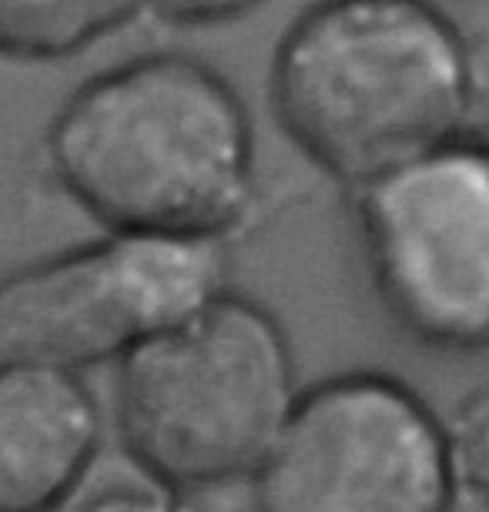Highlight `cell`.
Masks as SVG:
<instances>
[{
    "instance_id": "cell-1",
    "label": "cell",
    "mask_w": 489,
    "mask_h": 512,
    "mask_svg": "<svg viewBox=\"0 0 489 512\" xmlns=\"http://www.w3.org/2000/svg\"><path fill=\"white\" fill-rule=\"evenodd\" d=\"M41 158L74 208L121 235L225 245L258 208L252 111L215 64L185 51L81 81L47 121Z\"/></svg>"
},
{
    "instance_id": "cell-2",
    "label": "cell",
    "mask_w": 489,
    "mask_h": 512,
    "mask_svg": "<svg viewBox=\"0 0 489 512\" xmlns=\"http://www.w3.org/2000/svg\"><path fill=\"white\" fill-rule=\"evenodd\" d=\"M268 108L349 191L466 134L469 88L446 0H312L268 61Z\"/></svg>"
},
{
    "instance_id": "cell-3",
    "label": "cell",
    "mask_w": 489,
    "mask_h": 512,
    "mask_svg": "<svg viewBox=\"0 0 489 512\" xmlns=\"http://www.w3.org/2000/svg\"><path fill=\"white\" fill-rule=\"evenodd\" d=\"M299 395L285 325L228 285L114 362L111 429L141 476L205 496L252 482Z\"/></svg>"
},
{
    "instance_id": "cell-4",
    "label": "cell",
    "mask_w": 489,
    "mask_h": 512,
    "mask_svg": "<svg viewBox=\"0 0 489 512\" xmlns=\"http://www.w3.org/2000/svg\"><path fill=\"white\" fill-rule=\"evenodd\" d=\"M379 308L419 349L489 355V141L456 134L349 188Z\"/></svg>"
},
{
    "instance_id": "cell-5",
    "label": "cell",
    "mask_w": 489,
    "mask_h": 512,
    "mask_svg": "<svg viewBox=\"0 0 489 512\" xmlns=\"http://www.w3.org/2000/svg\"><path fill=\"white\" fill-rule=\"evenodd\" d=\"M255 512H459L446 415L406 379L349 369L302 385L252 476Z\"/></svg>"
},
{
    "instance_id": "cell-6",
    "label": "cell",
    "mask_w": 489,
    "mask_h": 512,
    "mask_svg": "<svg viewBox=\"0 0 489 512\" xmlns=\"http://www.w3.org/2000/svg\"><path fill=\"white\" fill-rule=\"evenodd\" d=\"M222 288V241L101 231L0 278V365H114Z\"/></svg>"
},
{
    "instance_id": "cell-7",
    "label": "cell",
    "mask_w": 489,
    "mask_h": 512,
    "mask_svg": "<svg viewBox=\"0 0 489 512\" xmlns=\"http://www.w3.org/2000/svg\"><path fill=\"white\" fill-rule=\"evenodd\" d=\"M108 412L84 372L0 365V512H61L84 492Z\"/></svg>"
},
{
    "instance_id": "cell-8",
    "label": "cell",
    "mask_w": 489,
    "mask_h": 512,
    "mask_svg": "<svg viewBox=\"0 0 489 512\" xmlns=\"http://www.w3.org/2000/svg\"><path fill=\"white\" fill-rule=\"evenodd\" d=\"M148 14V0H0V61H71Z\"/></svg>"
},
{
    "instance_id": "cell-9",
    "label": "cell",
    "mask_w": 489,
    "mask_h": 512,
    "mask_svg": "<svg viewBox=\"0 0 489 512\" xmlns=\"http://www.w3.org/2000/svg\"><path fill=\"white\" fill-rule=\"evenodd\" d=\"M459 512H489V382L469 389L446 415Z\"/></svg>"
},
{
    "instance_id": "cell-10",
    "label": "cell",
    "mask_w": 489,
    "mask_h": 512,
    "mask_svg": "<svg viewBox=\"0 0 489 512\" xmlns=\"http://www.w3.org/2000/svg\"><path fill=\"white\" fill-rule=\"evenodd\" d=\"M466 57L469 121L466 134L489 141V0H446Z\"/></svg>"
},
{
    "instance_id": "cell-11",
    "label": "cell",
    "mask_w": 489,
    "mask_h": 512,
    "mask_svg": "<svg viewBox=\"0 0 489 512\" xmlns=\"http://www.w3.org/2000/svg\"><path fill=\"white\" fill-rule=\"evenodd\" d=\"M61 512H205V506L191 492L141 476L138 482H111V486L81 492Z\"/></svg>"
},
{
    "instance_id": "cell-12",
    "label": "cell",
    "mask_w": 489,
    "mask_h": 512,
    "mask_svg": "<svg viewBox=\"0 0 489 512\" xmlns=\"http://www.w3.org/2000/svg\"><path fill=\"white\" fill-rule=\"evenodd\" d=\"M265 0H148V11L171 27H218L255 14Z\"/></svg>"
}]
</instances>
